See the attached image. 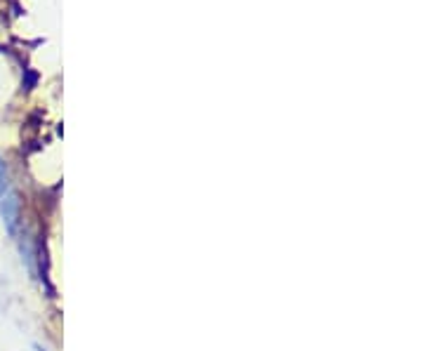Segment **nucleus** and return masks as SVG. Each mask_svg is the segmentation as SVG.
<instances>
[{
	"instance_id": "obj_1",
	"label": "nucleus",
	"mask_w": 424,
	"mask_h": 351,
	"mask_svg": "<svg viewBox=\"0 0 424 351\" xmlns=\"http://www.w3.org/2000/svg\"><path fill=\"white\" fill-rule=\"evenodd\" d=\"M0 217H3L5 231L12 236H19V226H21V201L14 192H7L0 198Z\"/></svg>"
},
{
	"instance_id": "obj_2",
	"label": "nucleus",
	"mask_w": 424,
	"mask_h": 351,
	"mask_svg": "<svg viewBox=\"0 0 424 351\" xmlns=\"http://www.w3.org/2000/svg\"><path fill=\"white\" fill-rule=\"evenodd\" d=\"M19 250H21V262L26 264L29 273H36V266H33V246H31V241L26 239V236H21Z\"/></svg>"
},
{
	"instance_id": "obj_3",
	"label": "nucleus",
	"mask_w": 424,
	"mask_h": 351,
	"mask_svg": "<svg viewBox=\"0 0 424 351\" xmlns=\"http://www.w3.org/2000/svg\"><path fill=\"white\" fill-rule=\"evenodd\" d=\"M10 192V172H7V163L0 158V198Z\"/></svg>"
},
{
	"instance_id": "obj_4",
	"label": "nucleus",
	"mask_w": 424,
	"mask_h": 351,
	"mask_svg": "<svg viewBox=\"0 0 424 351\" xmlns=\"http://www.w3.org/2000/svg\"><path fill=\"white\" fill-rule=\"evenodd\" d=\"M33 349H36V351H48V349H43L41 345H33Z\"/></svg>"
}]
</instances>
